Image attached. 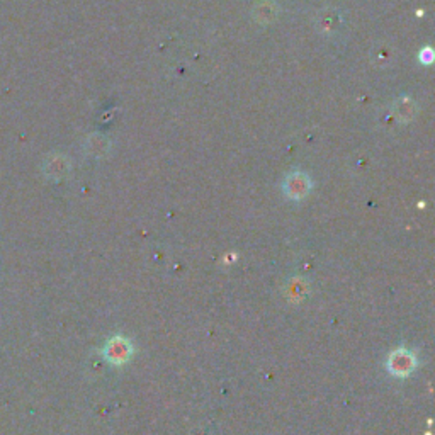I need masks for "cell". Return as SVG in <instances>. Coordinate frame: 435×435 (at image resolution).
I'll list each match as a JSON object with an SVG mask.
<instances>
[{"mask_svg": "<svg viewBox=\"0 0 435 435\" xmlns=\"http://www.w3.org/2000/svg\"><path fill=\"white\" fill-rule=\"evenodd\" d=\"M417 369V356L408 349H398L388 357V371L396 377L410 376Z\"/></svg>", "mask_w": 435, "mask_h": 435, "instance_id": "2", "label": "cell"}, {"mask_svg": "<svg viewBox=\"0 0 435 435\" xmlns=\"http://www.w3.org/2000/svg\"><path fill=\"white\" fill-rule=\"evenodd\" d=\"M103 353L109 364L124 365L133 356V344L121 335L112 337L105 342Z\"/></svg>", "mask_w": 435, "mask_h": 435, "instance_id": "1", "label": "cell"}]
</instances>
